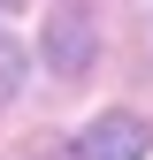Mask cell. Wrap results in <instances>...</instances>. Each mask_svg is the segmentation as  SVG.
<instances>
[{
  "label": "cell",
  "mask_w": 153,
  "mask_h": 160,
  "mask_svg": "<svg viewBox=\"0 0 153 160\" xmlns=\"http://www.w3.org/2000/svg\"><path fill=\"white\" fill-rule=\"evenodd\" d=\"M15 92H23V46L0 31V99H15Z\"/></svg>",
  "instance_id": "3957f363"
},
{
  "label": "cell",
  "mask_w": 153,
  "mask_h": 160,
  "mask_svg": "<svg viewBox=\"0 0 153 160\" xmlns=\"http://www.w3.org/2000/svg\"><path fill=\"white\" fill-rule=\"evenodd\" d=\"M76 160H145V122L138 114H100L76 137Z\"/></svg>",
  "instance_id": "7a4b0ae2"
},
{
  "label": "cell",
  "mask_w": 153,
  "mask_h": 160,
  "mask_svg": "<svg viewBox=\"0 0 153 160\" xmlns=\"http://www.w3.org/2000/svg\"><path fill=\"white\" fill-rule=\"evenodd\" d=\"M38 160H54V152H38Z\"/></svg>",
  "instance_id": "277c9868"
},
{
  "label": "cell",
  "mask_w": 153,
  "mask_h": 160,
  "mask_svg": "<svg viewBox=\"0 0 153 160\" xmlns=\"http://www.w3.org/2000/svg\"><path fill=\"white\" fill-rule=\"evenodd\" d=\"M92 46H100V38H92V15L76 8H54V23H46V69L54 76H84L92 69Z\"/></svg>",
  "instance_id": "6da1fadb"
},
{
  "label": "cell",
  "mask_w": 153,
  "mask_h": 160,
  "mask_svg": "<svg viewBox=\"0 0 153 160\" xmlns=\"http://www.w3.org/2000/svg\"><path fill=\"white\" fill-rule=\"evenodd\" d=\"M0 8H8V0H0Z\"/></svg>",
  "instance_id": "5b68a950"
}]
</instances>
